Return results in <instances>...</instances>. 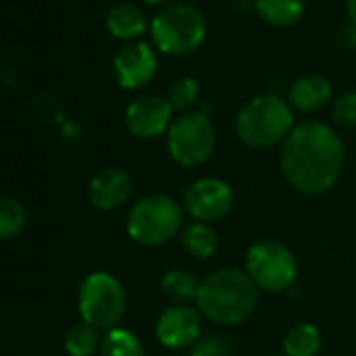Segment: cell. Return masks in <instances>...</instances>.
Listing matches in <instances>:
<instances>
[{
  "instance_id": "obj_26",
  "label": "cell",
  "mask_w": 356,
  "mask_h": 356,
  "mask_svg": "<svg viewBox=\"0 0 356 356\" xmlns=\"http://www.w3.org/2000/svg\"><path fill=\"white\" fill-rule=\"evenodd\" d=\"M346 11H348V17L352 22V26L356 28V0H346Z\"/></svg>"
},
{
  "instance_id": "obj_5",
  "label": "cell",
  "mask_w": 356,
  "mask_h": 356,
  "mask_svg": "<svg viewBox=\"0 0 356 356\" xmlns=\"http://www.w3.org/2000/svg\"><path fill=\"white\" fill-rule=\"evenodd\" d=\"M126 308L128 296L115 275L107 270H95L84 277L78 291V310L84 323L109 331L120 325Z\"/></svg>"
},
{
  "instance_id": "obj_17",
  "label": "cell",
  "mask_w": 356,
  "mask_h": 356,
  "mask_svg": "<svg viewBox=\"0 0 356 356\" xmlns=\"http://www.w3.org/2000/svg\"><path fill=\"white\" fill-rule=\"evenodd\" d=\"M323 346L321 329L314 323L300 321L283 337V356H316Z\"/></svg>"
},
{
  "instance_id": "obj_13",
  "label": "cell",
  "mask_w": 356,
  "mask_h": 356,
  "mask_svg": "<svg viewBox=\"0 0 356 356\" xmlns=\"http://www.w3.org/2000/svg\"><path fill=\"white\" fill-rule=\"evenodd\" d=\"M132 195V178L120 168H105L88 183V202L101 212L122 208Z\"/></svg>"
},
{
  "instance_id": "obj_19",
  "label": "cell",
  "mask_w": 356,
  "mask_h": 356,
  "mask_svg": "<svg viewBox=\"0 0 356 356\" xmlns=\"http://www.w3.org/2000/svg\"><path fill=\"white\" fill-rule=\"evenodd\" d=\"M304 0H256L258 15L273 28H289L304 15Z\"/></svg>"
},
{
  "instance_id": "obj_12",
  "label": "cell",
  "mask_w": 356,
  "mask_h": 356,
  "mask_svg": "<svg viewBox=\"0 0 356 356\" xmlns=\"http://www.w3.org/2000/svg\"><path fill=\"white\" fill-rule=\"evenodd\" d=\"M157 74V57L145 42H130L122 47L113 57L115 82L126 90L147 86Z\"/></svg>"
},
{
  "instance_id": "obj_7",
  "label": "cell",
  "mask_w": 356,
  "mask_h": 356,
  "mask_svg": "<svg viewBox=\"0 0 356 356\" xmlns=\"http://www.w3.org/2000/svg\"><path fill=\"white\" fill-rule=\"evenodd\" d=\"M165 147L176 165H204L216 149L214 124L204 111H185L170 124L165 132Z\"/></svg>"
},
{
  "instance_id": "obj_27",
  "label": "cell",
  "mask_w": 356,
  "mask_h": 356,
  "mask_svg": "<svg viewBox=\"0 0 356 356\" xmlns=\"http://www.w3.org/2000/svg\"><path fill=\"white\" fill-rule=\"evenodd\" d=\"M147 5H161V3H168V0H143Z\"/></svg>"
},
{
  "instance_id": "obj_4",
  "label": "cell",
  "mask_w": 356,
  "mask_h": 356,
  "mask_svg": "<svg viewBox=\"0 0 356 356\" xmlns=\"http://www.w3.org/2000/svg\"><path fill=\"white\" fill-rule=\"evenodd\" d=\"M185 208L170 195L151 193L140 197L128 212L126 233L143 248H159L181 235Z\"/></svg>"
},
{
  "instance_id": "obj_25",
  "label": "cell",
  "mask_w": 356,
  "mask_h": 356,
  "mask_svg": "<svg viewBox=\"0 0 356 356\" xmlns=\"http://www.w3.org/2000/svg\"><path fill=\"white\" fill-rule=\"evenodd\" d=\"M333 122L341 128H356V92H343L333 101Z\"/></svg>"
},
{
  "instance_id": "obj_16",
  "label": "cell",
  "mask_w": 356,
  "mask_h": 356,
  "mask_svg": "<svg viewBox=\"0 0 356 356\" xmlns=\"http://www.w3.org/2000/svg\"><path fill=\"white\" fill-rule=\"evenodd\" d=\"M105 26L109 30V34L118 40H132L136 36H140L147 28V19L143 15V11L130 3H120L115 7L109 9L107 17H105Z\"/></svg>"
},
{
  "instance_id": "obj_6",
  "label": "cell",
  "mask_w": 356,
  "mask_h": 356,
  "mask_svg": "<svg viewBox=\"0 0 356 356\" xmlns=\"http://www.w3.org/2000/svg\"><path fill=\"white\" fill-rule=\"evenodd\" d=\"M208 34L204 13L193 5H172L159 11L151 22L155 47L165 55H187L200 49Z\"/></svg>"
},
{
  "instance_id": "obj_15",
  "label": "cell",
  "mask_w": 356,
  "mask_h": 356,
  "mask_svg": "<svg viewBox=\"0 0 356 356\" xmlns=\"http://www.w3.org/2000/svg\"><path fill=\"white\" fill-rule=\"evenodd\" d=\"M202 281L187 268H172L161 277V293L170 304L187 306L195 304Z\"/></svg>"
},
{
  "instance_id": "obj_3",
  "label": "cell",
  "mask_w": 356,
  "mask_h": 356,
  "mask_svg": "<svg viewBox=\"0 0 356 356\" xmlns=\"http://www.w3.org/2000/svg\"><path fill=\"white\" fill-rule=\"evenodd\" d=\"M293 126V109L279 95L254 97L241 107L235 120L237 138L252 149L283 145Z\"/></svg>"
},
{
  "instance_id": "obj_9",
  "label": "cell",
  "mask_w": 356,
  "mask_h": 356,
  "mask_svg": "<svg viewBox=\"0 0 356 356\" xmlns=\"http://www.w3.org/2000/svg\"><path fill=\"white\" fill-rule=\"evenodd\" d=\"M235 206V191L233 187L216 176H204L193 181L185 195L183 208L185 212L197 222H218L222 220Z\"/></svg>"
},
{
  "instance_id": "obj_2",
  "label": "cell",
  "mask_w": 356,
  "mask_h": 356,
  "mask_svg": "<svg viewBox=\"0 0 356 356\" xmlns=\"http://www.w3.org/2000/svg\"><path fill=\"white\" fill-rule=\"evenodd\" d=\"M260 289L252 283L245 270L235 266H225L202 279L195 308L204 318L235 327L245 323L258 306Z\"/></svg>"
},
{
  "instance_id": "obj_18",
  "label": "cell",
  "mask_w": 356,
  "mask_h": 356,
  "mask_svg": "<svg viewBox=\"0 0 356 356\" xmlns=\"http://www.w3.org/2000/svg\"><path fill=\"white\" fill-rule=\"evenodd\" d=\"M183 248L197 260H210L218 250V235L208 222H189L181 231Z\"/></svg>"
},
{
  "instance_id": "obj_10",
  "label": "cell",
  "mask_w": 356,
  "mask_h": 356,
  "mask_svg": "<svg viewBox=\"0 0 356 356\" xmlns=\"http://www.w3.org/2000/svg\"><path fill=\"white\" fill-rule=\"evenodd\" d=\"M202 312L191 304H170L155 321V337L168 350L191 348L202 337Z\"/></svg>"
},
{
  "instance_id": "obj_8",
  "label": "cell",
  "mask_w": 356,
  "mask_h": 356,
  "mask_svg": "<svg viewBox=\"0 0 356 356\" xmlns=\"http://www.w3.org/2000/svg\"><path fill=\"white\" fill-rule=\"evenodd\" d=\"M243 270L260 291L281 293L293 287L298 262L287 245L275 239H262L248 248Z\"/></svg>"
},
{
  "instance_id": "obj_1",
  "label": "cell",
  "mask_w": 356,
  "mask_h": 356,
  "mask_svg": "<svg viewBox=\"0 0 356 356\" xmlns=\"http://www.w3.org/2000/svg\"><path fill=\"white\" fill-rule=\"evenodd\" d=\"M343 143L323 122L296 124L279 151L285 183L302 195H323L335 187L343 170Z\"/></svg>"
},
{
  "instance_id": "obj_22",
  "label": "cell",
  "mask_w": 356,
  "mask_h": 356,
  "mask_svg": "<svg viewBox=\"0 0 356 356\" xmlns=\"http://www.w3.org/2000/svg\"><path fill=\"white\" fill-rule=\"evenodd\" d=\"M99 329L88 323H76L65 333V350L70 356H92L101 348Z\"/></svg>"
},
{
  "instance_id": "obj_23",
  "label": "cell",
  "mask_w": 356,
  "mask_h": 356,
  "mask_svg": "<svg viewBox=\"0 0 356 356\" xmlns=\"http://www.w3.org/2000/svg\"><path fill=\"white\" fill-rule=\"evenodd\" d=\"M168 103L172 105L174 111L185 113L187 109H191L195 105V101L200 99V82L191 76H183L176 82L170 84L168 88Z\"/></svg>"
},
{
  "instance_id": "obj_14",
  "label": "cell",
  "mask_w": 356,
  "mask_h": 356,
  "mask_svg": "<svg viewBox=\"0 0 356 356\" xmlns=\"http://www.w3.org/2000/svg\"><path fill=\"white\" fill-rule=\"evenodd\" d=\"M331 84L327 78L308 74L298 78L287 92V103L291 109L302 113H314L331 101Z\"/></svg>"
},
{
  "instance_id": "obj_21",
  "label": "cell",
  "mask_w": 356,
  "mask_h": 356,
  "mask_svg": "<svg viewBox=\"0 0 356 356\" xmlns=\"http://www.w3.org/2000/svg\"><path fill=\"white\" fill-rule=\"evenodd\" d=\"M28 225V212L15 197L0 195V239H13L24 233Z\"/></svg>"
},
{
  "instance_id": "obj_20",
  "label": "cell",
  "mask_w": 356,
  "mask_h": 356,
  "mask_svg": "<svg viewBox=\"0 0 356 356\" xmlns=\"http://www.w3.org/2000/svg\"><path fill=\"white\" fill-rule=\"evenodd\" d=\"M101 356H145V346L138 339L136 333L124 327H113L109 329L99 348Z\"/></svg>"
},
{
  "instance_id": "obj_11",
  "label": "cell",
  "mask_w": 356,
  "mask_h": 356,
  "mask_svg": "<svg viewBox=\"0 0 356 356\" xmlns=\"http://www.w3.org/2000/svg\"><path fill=\"white\" fill-rule=\"evenodd\" d=\"M172 105L157 95L136 97L126 107V128L136 138H155L168 132L172 120Z\"/></svg>"
},
{
  "instance_id": "obj_24",
  "label": "cell",
  "mask_w": 356,
  "mask_h": 356,
  "mask_svg": "<svg viewBox=\"0 0 356 356\" xmlns=\"http://www.w3.org/2000/svg\"><path fill=\"white\" fill-rule=\"evenodd\" d=\"M233 346L220 335H202L193 346L189 356H233Z\"/></svg>"
}]
</instances>
